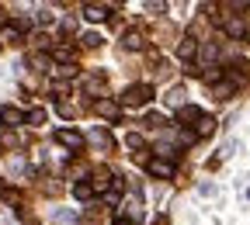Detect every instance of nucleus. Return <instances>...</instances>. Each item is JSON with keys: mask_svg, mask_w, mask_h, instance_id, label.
I'll return each instance as SVG.
<instances>
[{"mask_svg": "<svg viewBox=\"0 0 250 225\" xmlns=\"http://www.w3.org/2000/svg\"><path fill=\"white\" fill-rule=\"evenodd\" d=\"M149 101H153V87L149 83H136V87H129V90L122 94V104L125 108H143Z\"/></svg>", "mask_w": 250, "mask_h": 225, "instance_id": "1", "label": "nucleus"}, {"mask_svg": "<svg viewBox=\"0 0 250 225\" xmlns=\"http://www.w3.org/2000/svg\"><path fill=\"white\" fill-rule=\"evenodd\" d=\"M56 142H62L66 149H83V146H87V135H80L77 128H59V132H56Z\"/></svg>", "mask_w": 250, "mask_h": 225, "instance_id": "2", "label": "nucleus"}, {"mask_svg": "<svg viewBox=\"0 0 250 225\" xmlns=\"http://www.w3.org/2000/svg\"><path fill=\"white\" fill-rule=\"evenodd\" d=\"M0 125H4V128H21L24 125V114L7 104V108H0Z\"/></svg>", "mask_w": 250, "mask_h": 225, "instance_id": "3", "label": "nucleus"}, {"mask_svg": "<svg viewBox=\"0 0 250 225\" xmlns=\"http://www.w3.org/2000/svg\"><path fill=\"white\" fill-rule=\"evenodd\" d=\"M215 59H219V45H215V42H205V45H198V70H202V66L208 70Z\"/></svg>", "mask_w": 250, "mask_h": 225, "instance_id": "4", "label": "nucleus"}, {"mask_svg": "<svg viewBox=\"0 0 250 225\" xmlns=\"http://www.w3.org/2000/svg\"><path fill=\"white\" fill-rule=\"evenodd\" d=\"M94 111H98L101 118H108V121H118L122 118V108L115 101H94Z\"/></svg>", "mask_w": 250, "mask_h": 225, "instance_id": "5", "label": "nucleus"}, {"mask_svg": "<svg viewBox=\"0 0 250 225\" xmlns=\"http://www.w3.org/2000/svg\"><path fill=\"white\" fill-rule=\"evenodd\" d=\"M149 173L167 180V177H174V163H170V159H149Z\"/></svg>", "mask_w": 250, "mask_h": 225, "instance_id": "6", "label": "nucleus"}, {"mask_svg": "<svg viewBox=\"0 0 250 225\" xmlns=\"http://www.w3.org/2000/svg\"><path fill=\"white\" fill-rule=\"evenodd\" d=\"M108 11H115V4H87V7H83V18H87V21H104Z\"/></svg>", "mask_w": 250, "mask_h": 225, "instance_id": "7", "label": "nucleus"}, {"mask_svg": "<svg viewBox=\"0 0 250 225\" xmlns=\"http://www.w3.org/2000/svg\"><path fill=\"white\" fill-rule=\"evenodd\" d=\"M164 104L174 108V111H181V108H184V87H170V90L164 94Z\"/></svg>", "mask_w": 250, "mask_h": 225, "instance_id": "8", "label": "nucleus"}, {"mask_svg": "<svg viewBox=\"0 0 250 225\" xmlns=\"http://www.w3.org/2000/svg\"><path fill=\"white\" fill-rule=\"evenodd\" d=\"M52 59L62 62V66H73V45H56L52 49Z\"/></svg>", "mask_w": 250, "mask_h": 225, "instance_id": "9", "label": "nucleus"}, {"mask_svg": "<svg viewBox=\"0 0 250 225\" xmlns=\"http://www.w3.org/2000/svg\"><path fill=\"white\" fill-rule=\"evenodd\" d=\"M87 139H90V142H98L101 149H111V146H115V139L108 135V128H94V132H90Z\"/></svg>", "mask_w": 250, "mask_h": 225, "instance_id": "10", "label": "nucleus"}, {"mask_svg": "<svg viewBox=\"0 0 250 225\" xmlns=\"http://www.w3.org/2000/svg\"><path fill=\"white\" fill-rule=\"evenodd\" d=\"M212 132H215V118H205V114H202L198 125H195V135H198V139H208Z\"/></svg>", "mask_w": 250, "mask_h": 225, "instance_id": "11", "label": "nucleus"}, {"mask_svg": "<svg viewBox=\"0 0 250 225\" xmlns=\"http://www.w3.org/2000/svg\"><path fill=\"white\" fill-rule=\"evenodd\" d=\"M177 56H181V59H191V56H198V42H195V38H181Z\"/></svg>", "mask_w": 250, "mask_h": 225, "instance_id": "12", "label": "nucleus"}, {"mask_svg": "<svg viewBox=\"0 0 250 225\" xmlns=\"http://www.w3.org/2000/svg\"><path fill=\"white\" fill-rule=\"evenodd\" d=\"M24 125H31V128H39V125H45V108H31V111L24 114Z\"/></svg>", "mask_w": 250, "mask_h": 225, "instance_id": "13", "label": "nucleus"}, {"mask_svg": "<svg viewBox=\"0 0 250 225\" xmlns=\"http://www.w3.org/2000/svg\"><path fill=\"white\" fill-rule=\"evenodd\" d=\"M101 42H104V38L98 35V31H83V35H80V45H83V49H98Z\"/></svg>", "mask_w": 250, "mask_h": 225, "instance_id": "14", "label": "nucleus"}, {"mask_svg": "<svg viewBox=\"0 0 250 225\" xmlns=\"http://www.w3.org/2000/svg\"><path fill=\"white\" fill-rule=\"evenodd\" d=\"M198 118H202V111L191 108V104H184V108L177 111V121H198Z\"/></svg>", "mask_w": 250, "mask_h": 225, "instance_id": "15", "label": "nucleus"}, {"mask_svg": "<svg viewBox=\"0 0 250 225\" xmlns=\"http://www.w3.org/2000/svg\"><path fill=\"white\" fill-rule=\"evenodd\" d=\"M125 49H129V52H136V49H143V35H139V31H129V35H125V42H122Z\"/></svg>", "mask_w": 250, "mask_h": 225, "instance_id": "16", "label": "nucleus"}, {"mask_svg": "<svg viewBox=\"0 0 250 225\" xmlns=\"http://www.w3.org/2000/svg\"><path fill=\"white\" fill-rule=\"evenodd\" d=\"M226 35H233V38L243 35V21H240V18H229V21H226Z\"/></svg>", "mask_w": 250, "mask_h": 225, "instance_id": "17", "label": "nucleus"}, {"mask_svg": "<svg viewBox=\"0 0 250 225\" xmlns=\"http://www.w3.org/2000/svg\"><path fill=\"white\" fill-rule=\"evenodd\" d=\"M73 194H77V201H90V198H94V190H90V184H77V187H73Z\"/></svg>", "mask_w": 250, "mask_h": 225, "instance_id": "18", "label": "nucleus"}, {"mask_svg": "<svg viewBox=\"0 0 250 225\" xmlns=\"http://www.w3.org/2000/svg\"><path fill=\"white\" fill-rule=\"evenodd\" d=\"M202 80H205V83H219V80H223V70H219V66H208V70L202 73Z\"/></svg>", "mask_w": 250, "mask_h": 225, "instance_id": "19", "label": "nucleus"}, {"mask_svg": "<svg viewBox=\"0 0 250 225\" xmlns=\"http://www.w3.org/2000/svg\"><path fill=\"white\" fill-rule=\"evenodd\" d=\"M229 94H233V83H219L215 87V101H229Z\"/></svg>", "mask_w": 250, "mask_h": 225, "instance_id": "20", "label": "nucleus"}, {"mask_svg": "<svg viewBox=\"0 0 250 225\" xmlns=\"http://www.w3.org/2000/svg\"><path fill=\"white\" fill-rule=\"evenodd\" d=\"M177 142H181V146H195L198 135H195V132H177Z\"/></svg>", "mask_w": 250, "mask_h": 225, "instance_id": "21", "label": "nucleus"}, {"mask_svg": "<svg viewBox=\"0 0 250 225\" xmlns=\"http://www.w3.org/2000/svg\"><path fill=\"white\" fill-rule=\"evenodd\" d=\"M56 73H59L62 80H73V76H77V66H56Z\"/></svg>", "mask_w": 250, "mask_h": 225, "instance_id": "22", "label": "nucleus"}, {"mask_svg": "<svg viewBox=\"0 0 250 225\" xmlns=\"http://www.w3.org/2000/svg\"><path fill=\"white\" fill-rule=\"evenodd\" d=\"M146 121H149V128H164V114H146Z\"/></svg>", "mask_w": 250, "mask_h": 225, "instance_id": "23", "label": "nucleus"}, {"mask_svg": "<svg viewBox=\"0 0 250 225\" xmlns=\"http://www.w3.org/2000/svg\"><path fill=\"white\" fill-rule=\"evenodd\" d=\"M125 142H129L132 149H143V135H139V132H132V135H129V139H125Z\"/></svg>", "mask_w": 250, "mask_h": 225, "instance_id": "24", "label": "nucleus"}, {"mask_svg": "<svg viewBox=\"0 0 250 225\" xmlns=\"http://www.w3.org/2000/svg\"><path fill=\"white\" fill-rule=\"evenodd\" d=\"M39 24H52V11L42 7V11H39Z\"/></svg>", "mask_w": 250, "mask_h": 225, "instance_id": "25", "label": "nucleus"}, {"mask_svg": "<svg viewBox=\"0 0 250 225\" xmlns=\"http://www.w3.org/2000/svg\"><path fill=\"white\" fill-rule=\"evenodd\" d=\"M198 190H202V194H205V198H212V194H215V184H202Z\"/></svg>", "mask_w": 250, "mask_h": 225, "instance_id": "26", "label": "nucleus"}, {"mask_svg": "<svg viewBox=\"0 0 250 225\" xmlns=\"http://www.w3.org/2000/svg\"><path fill=\"white\" fill-rule=\"evenodd\" d=\"M115 225H132V222H129V218H118V222H115Z\"/></svg>", "mask_w": 250, "mask_h": 225, "instance_id": "27", "label": "nucleus"}]
</instances>
